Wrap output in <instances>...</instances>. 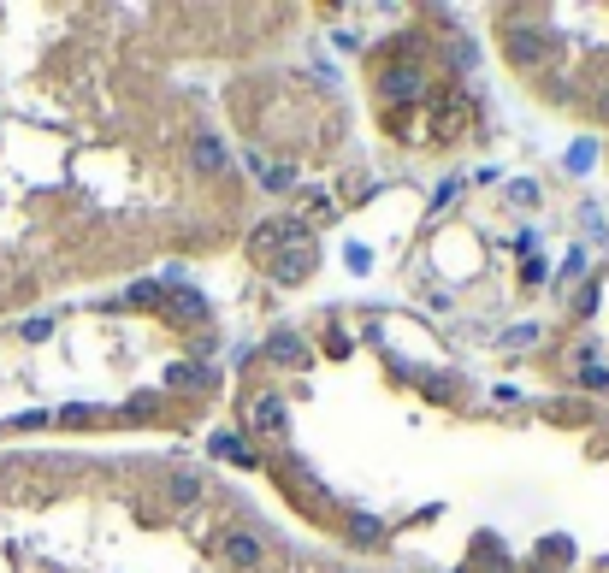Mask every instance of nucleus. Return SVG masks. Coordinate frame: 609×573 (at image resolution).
I'll list each match as a JSON object with an SVG mask.
<instances>
[{
	"instance_id": "2eb2a0df",
	"label": "nucleus",
	"mask_w": 609,
	"mask_h": 573,
	"mask_svg": "<svg viewBox=\"0 0 609 573\" xmlns=\"http://www.w3.org/2000/svg\"><path fill=\"white\" fill-rule=\"evenodd\" d=\"M207 308L196 302V296H172V319H202Z\"/></svg>"
},
{
	"instance_id": "423d86ee",
	"label": "nucleus",
	"mask_w": 609,
	"mask_h": 573,
	"mask_svg": "<svg viewBox=\"0 0 609 573\" xmlns=\"http://www.w3.org/2000/svg\"><path fill=\"white\" fill-rule=\"evenodd\" d=\"M267 361H278V367H290V373L314 367V355H308V343H302L296 331H272V337H267Z\"/></svg>"
},
{
	"instance_id": "9b49d317",
	"label": "nucleus",
	"mask_w": 609,
	"mask_h": 573,
	"mask_svg": "<svg viewBox=\"0 0 609 573\" xmlns=\"http://www.w3.org/2000/svg\"><path fill=\"white\" fill-rule=\"evenodd\" d=\"M349 538L367 544V550H379V544H385V526H379L373 514H349Z\"/></svg>"
},
{
	"instance_id": "f3484780",
	"label": "nucleus",
	"mask_w": 609,
	"mask_h": 573,
	"mask_svg": "<svg viewBox=\"0 0 609 573\" xmlns=\"http://www.w3.org/2000/svg\"><path fill=\"white\" fill-rule=\"evenodd\" d=\"M604 113H609V101H604Z\"/></svg>"
},
{
	"instance_id": "4468645a",
	"label": "nucleus",
	"mask_w": 609,
	"mask_h": 573,
	"mask_svg": "<svg viewBox=\"0 0 609 573\" xmlns=\"http://www.w3.org/2000/svg\"><path fill=\"white\" fill-rule=\"evenodd\" d=\"M261 184H267V190H290L296 172H290V166H261Z\"/></svg>"
},
{
	"instance_id": "6e6552de",
	"label": "nucleus",
	"mask_w": 609,
	"mask_h": 573,
	"mask_svg": "<svg viewBox=\"0 0 609 573\" xmlns=\"http://www.w3.org/2000/svg\"><path fill=\"white\" fill-rule=\"evenodd\" d=\"M207 449H213L219 461H237V467H255V461H261L255 449H249L243 438H237V432H213V438H207Z\"/></svg>"
},
{
	"instance_id": "1a4fd4ad",
	"label": "nucleus",
	"mask_w": 609,
	"mask_h": 573,
	"mask_svg": "<svg viewBox=\"0 0 609 573\" xmlns=\"http://www.w3.org/2000/svg\"><path fill=\"white\" fill-rule=\"evenodd\" d=\"M166 497H172V509H196V497H202V479H196V473H172Z\"/></svg>"
},
{
	"instance_id": "f257e3e1",
	"label": "nucleus",
	"mask_w": 609,
	"mask_h": 573,
	"mask_svg": "<svg viewBox=\"0 0 609 573\" xmlns=\"http://www.w3.org/2000/svg\"><path fill=\"white\" fill-rule=\"evenodd\" d=\"M556 54V30H544L539 18H509L503 24V60L515 71H544Z\"/></svg>"
},
{
	"instance_id": "f03ea898",
	"label": "nucleus",
	"mask_w": 609,
	"mask_h": 573,
	"mask_svg": "<svg viewBox=\"0 0 609 573\" xmlns=\"http://www.w3.org/2000/svg\"><path fill=\"white\" fill-rule=\"evenodd\" d=\"M213 550H219L225 568H237V573H261L267 568V538L249 532V526H225V532L213 538Z\"/></svg>"
},
{
	"instance_id": "0eeeda50",
	"label": "nucleus",
	"mask_w": 609,
	"mask_h": 573,
	"mask_svg": "<svg viewBox=\"0 0 609 573\" xmlns=\"http://www.w3.org/2000/svg\"><path fill=\"white\" fill-rule=\"evenodd\" d=\"M213 384H219V373L202 361H172L166 367V390H213Z\"/></svg>"
},
{
	"instance_id": "dca6fc26",
	"label": "nucleus",
	"mask_w": 609,
	"mask_h": 573,
	"mask_svg": "<svg viewBox=\"0 0 609 573\" xmlns=\"http://www.w3.org/2000/svg\"><path fill=\"white\" fill-rule=\"evenodd\" d=\"M48 331H54V319H30V325H24V337H30V343H42Z\"/></svg>"
},
{
	"instance_id": "9d476101",
	"label": "nucleus",
	"mask_w": 609,
	"mask_h": 573,
	"mask_svg": "<svg viewBox=\"0 0 609 573\" xmlns=\"http://www.w3.org/2000/svg\"><path fill=\"white\" fill-rule=\"evenodd\" d=\"M255 426L261 432H284V396H255Z\"/></svg>"
},
{
	"instance_id": "39448f33",
	"label": "nucleus",
	"mask_w": 609,
	"mask_h": 573,
	"mask_svg": "<svg viewBox=\"0 0 609 573\" xmlns=\"http://www.w3.org/2000/svg\"><path fill=\"white\" fill-rule=\"evenodd\" d=\"M379 95H385V101H420V95H426L420 65H391V71L379 77Z\"/></svg>"
},
{
	"instance_id": "7ed1b4c3",
	"label": "nucleus",
	"mask_w": 609,
	"mask_h": 573,
	"mask_svg": "<svg viewBox=\"0 0 609 573\" xmlns=\"http://www.w3.org/2000/svg\"><path fill=\"white\" fill-rule=\"evenodd\" d=\"M190 172L196 178H225L231 172V148H225L219 130H196L190 136Z\"/></svg>"
},
{
	"instance_id": "f8f14e48",
	"label": "nucleus",
	"mask_w": 609,
	"mask_h": 573,
	"mask_svg": "<svg viewBox=\"0 0 609 573\" xmlns=\"http://www.w3.org/2000/svg\"><path fill=\"white\" fill-rule=\"evenodd\" d=\"M574 373H580V384H586V390H609V367H598V355H592V349L580 355V367H574Z\"/></svg>"
},
{
	"instance_id": "20e7f679",
	"label": "nucleus",
	"mask_w": 609,
	"mask_h": 573,
	"mask_svg": "<svg viewBox=\"0 0 609 573\" xmlns=\"http://www.w3.org/2000/svg\"><path fill=\"white\" fill-rule=\"evenodd\" d=\"M314 266H320V249H314V243L302 237V243H284V255H272L267 272L278 278V284H302V278H308Z\"/></svg>"
},
{
	"instance_id": "ddd939ff",
	"label": "nucleus",
	"mask_w": 609,
	"mask_h": 573,
	"mask_svg": "<svg viewBox=\"0 0 609 573\" xmlns=\"http://www.w3.org/2000/svg\"><path fill=\"white\" fill-rule=\"evenodd\" d=\"M125 302H131V308H160V302H166V290H160V284H131V296H125Z\"/></svg>"
}]
</instances>
